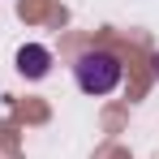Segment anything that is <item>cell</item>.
<instances>
[{"mask_svg": "<svg viewBox=\"0 0 159 159\" xmlns=\"http://www.w3.org/2000/svg\"><path fill=\"white\" fill-rule=\"evenodd\" d=\"M73 73H78V86L86 95H107L120 82V60L112 52H82L78 65H73Z\"/></svg>", "mask_w": 159, "mask_h": 159, "instance_id": "1", "label": "cell"}, {"mask_svg": "<svg viewBox=\"0 0 159 159\" xmlns=\"http://www.w3.org/2000/svg\"><path fill=\"white\" fill-rule=\"evenodd\" d=\"M48 65H52V56H48V48H39V43H30V48L17 52V69H22L26 78H43Z\"/></svg>", "mask_w": 159, "mask_h": 159, "instance_id": "2", "label": "cell"}]
</instances>
